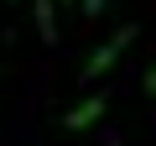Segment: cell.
<instances>
[{
	"instance_id": "obj_1",
	"label": "cell",
	"mask_w": 156,
	"mask_h": 146,
	"mask_svg": "<svg viewBox=\"0 0 156 146\" xmlns=\"http://www.w3.org/2000/svg\"><path fill=\"white\" fill-rule=\"evenodd\" d=\"M130 42H135V26L125 21V26H120V31H115L109 42H99V47L89 52V63H83V68H78V78H83V84H99V78H104V73H109V68H115V63L125 57V47H130Z\"/></svg>"
},
{
	"instance_id": "obj_2",
	"label": "cell",
	"mask_w": 156,
	"mask_h": 146,
	"mask_svg": "<svg viewBox=\"0 0 156 146\" xmlns=\"http://www.w3.org/2000/svg\"><path fill=\"white\" fill-rule=\"evenodd\" d=\"M104 110H109V94H83L73 110H62V130H89V125H99L104 120Z\"/></svg>"
},
{
	"instance_id": "obj_3",
	"label": "cell",
	"mask_w": 156,
	"mask_h": 146,
	"mask_svg": "<svg viewBox=\"0 0 156 146\" xmlns=\"http://www.w3.org/2000/svg\"><path fill=\"white\" fill-rule=\"evenodd\" d=\"M31 16H37L42 42H47V47H57V5H52V0H37V5H31Z\"/></svg>"
},
{
	"instance_id": "obj_4",
	"label": "cell",
	"mask_w": 156,
	"mask_h": 146,
	"mask_svg": "<svg viewBox=\"0 0 156 146\" xmlns=\"http://www.w3.org/2000/svg\"><path fill=\"white\" fill-rule=\"evenodd\" d=\"M109 11V0H78V16H83V21H99Z\"/></svg>"
},
{
	"instance_id": "obj_5",
	"label": "cell",
	"mask_w": 156,
	"mask_h": 146,
	"mask_svg": "<svg viewBox=\"0 0 156 146\" xmlns=\"http://www.w3.org/2000/svg\"><path fill=\"white\" fill-rule=\"evenodd\" d=\"M140 89H146V99H151V104H156V63H151V68H146V78H140Z\"/></svg>"
},
{
	"instance_id": "obj_6",
	"label": "cell",
	"mask_w": 156,
	"mask_h": 146,
	"mask_svg": "<svg viewBox=\"0 0 156 146\" xmlns=\"http://www.w3.org/2000/svg\"><path fill=\"white\" fill-rule=\"evenodd\" d=\"M52 5H73V0H52Z\"/></svg>"
},
{
	"instance_id": "obj_7",
	"label": "cell",
	"mask_w": 156,
	"mask_h": 146,
	"mask_svg": "<svg viewBox=\"0 0 156 146\" xmlns=\"http://www.w3.org/2000/svg\"><path fill=\"white\" fill-rule=\"evenodd\" d=\"M11 5H16V0H11Z\"/></svg>"
}]
</instances>
